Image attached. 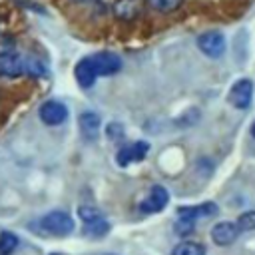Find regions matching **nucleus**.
Listing matches in <instances>:
<instances>
[{"instance_id":"4468645a","label":"nucleus","mask_w":255,"mask_h":255,"mask_svg":"<svg viewBox=\"0 0 255 255\" xmlns=\"http://www.w3.org/2000/svg\"><path fill=\"white\" fill-rule=\"evenodd\" d=\"M84 231L92 237H102L110 231V223L104 219V215H98V217H92V219L84 221Z\"/></svg>"},{"instance_id":"ddd939ff","label":"nucleus","mask_w":255,"mask_h":255,"mask_svg":"<svg viewBox=\"0 0 255 255\" xmlns=\"http://www.w3.org/2000/svg\"><path fill=\"white\" fill-rule=\"evenodd\" d=\"M217 213V205L215 203H201V205H195V207H181L179 209V215L181 217H189V219H197V217H209V215H215Z\"/></svg>"},{"instance_id":"6e6552de","label":"nucleus","mask_w":255,"mask_h":255,"mask_svg":"<svg viewBox=\"0 0 255 255\" xmlns=\"http://www.w3.org/2000/svg\"><path fill=\"white\" fill-rule=\"evenodd\" d=\"M167 201H169L167 189L161 187V185H153L149 195H147V199H143L139 203V211L141 213H159L167 205Z\"/></svg>"},{"instance_id":"f03ea898","label":"nucleus","mask_w":255,"mask_h":255,"mask_svg":"<svg viewBox=\"0 0 255 255\" xmlns=\"http://www.w3.org/2000/svg\"><path fill=\"white\" fill-rule=\"evenodd\" d=\"M143 8H145L143 0H114L112 14L120 22H133L135 18L141 16Z\"/></svg>"},{"instance_id":"a878e982","label":"nucleus","mask_w":255,"mask_h":255,"mask_svg":"<svg viewBox=\"0 0 255 255\" xmlns=\"http://www.w3.org/2000/svg\"><path fill=\"white\" fill-rule=\"evenodd\" d=\"M52 255H58V253H52Z\"/></svg>"},{"instance_id":"f3484780","label":"nucleus","mask_w":255,"mask_h":255,"mask_svg":"<svg viewBox=\"0 0 255 255\" xmlns=\"http://www.w3.org/2000/svg\"><path fill=\"white\" fill-rule=\"evenodd\" d=\"M18 247V237L10 231L0 233V255H10Z\"/></svg>"},{"instance_id":"412c9836","label":"nucleus","mask_w":255,"mask_h":255,"mask_svg":"<svg viewBox=\"0 0 255 255\" xmlns=\"http://www.w3.org/2000/svg\"><path fill=\"white\" fill-rule=\"evenodd\" d=\"M16 50V40L8 34H0V56L12 54Z\"/></svg>"},{"instance_id":"39448f33","label":"nucleus","mask_w":255,"mask_h":255,"mask_svg":"<svg viewBox=\"0 0 255 255\" xmlns=\"http://www.w3.org/2000/svg\"><path fill=\"white\" fill-rule=\"evenodd\" d=\"M40 120L46 126H60L68 120V108L56 100H48L40 106Z\"/></svg>"},{"instance_id":"aec40b11","label":"nucleus","mask_w":255,"mask_h":255,"mask_svg":"<svg viewBox=\"0 0 255 255\" xmlns=\"http://www.w3.org/2000/svg\"><path fill=\"white\" fill-rule=\"evenodd\" d=\"M193 229H195V219H189V217H181V215H179V221L175 223V231L185 237V235H189Z\"/></svg>"},{"instance_id":"2eb2a0df","label":"nucleus","mask_w":255,"mask_h":255,"mask_svg":"<svg viewBox=\"0 0 255 255\" xmlns=\"http://www.w3.org/2000/svg\"><path fill=\"white\" fill-rule=\"evenodd\" d=\"M171 255H205V247L195 241H183L173 247Z\"/></svg>"},{"instance_id":"b1692460","label":"nucleus","mask_w":255,"mask_h":255,"mask_svg":"<svg viewBox=\"0 0 255 255\" xmlns=\"http://www.w3.org/2000/svg\"><path fill=\"white\" fill-rule=\"evenodd\" d=\"M70 2H74V4H88V2H94V0H70Z\"/></svg>"},{"instance_id":"a211bd4d","label":"nucleus","mask_w":255,"mask_h":255,"mask_svg":"<svg viewBox=\"0 0 255 255\" xmlns=\"http://www.w3.org/2000/svg\"><path fill=\"white\" fill-rule=\"evenodd\" d=\"M237 227L239 231H255V211L241 213L237 219Z\"/></svg>"},{"instance_id":"1a4fd4ad","label":"nucleus","mask_w":255,"mask_h":255,"mask_svg":"<svg viewBox=\"0 0 255 255\" xmlns=\"http://www.w3.org/2000/svg\"><path fill=\"white\" fill-rule=\"evenodd\" d=\"M251 98H253V82L251 80H239L237 84H233V88L229 92V102L235 108H239V110L249 108Z\"/></svg>"},{"instance_id":"20e7f679","label":"nucleus","mask_w":255,"mask_h":255,"mask_svg":"<svg viewBox=\"0 0 255 255\" xmlns=\"http://www.w3.org/2000/svg\"><path fill=\"white\" fill-rule=\"evenodd\" d=\"M90 60H92L98 76H114L122 70V60L114 52H98V54L90 56Z\"/></svg>"},{"instance_id":"dca6fc26","label":"nucleus","mask_w":255,"mask_h":255,"mask_svg":"<svg viewBox=\"0 0 255 255\" xmlns=\"http://www.w3.org/2000/svg\"><path fill=\"white\" fill-rule=\"evenodd\" d=\"M145 4L155 10V12H161V14H169V12H175L183 0H145Z\"/></svg>"},{"instance_id":"f8f14e48","label":"nucleus","mask_w":255,"mask_h":255,"mask_svg":"<svg viewBox=\"0 0 255 255\" xmlns=\"http://www.w3.org/2000/svg\"><path fill=\"white\" fill-rule=\"evenodd\" d=\"M80 131H82V135L88 139V141H94L96 137H98V133H100V126H102V122H100V116L98 114H94V112H84V114H80Z\"/></svg>"},{"instance_id":"5701e85b","label":"nucleus","mask_w":255,"mask_h":255,"mask_svg":"<svg viewBox=\"0 0 255 255\" xmlns=\"http://www.w3.org/2000/svg\"><path fill=\"white\" fill-rule=\"evenodd\" d=\"M122 133H124V129H122L120 124H110V126H108V137H110V139H120Z\"/></svg>"},{"instance_id":"f257e3e1","label":"nucleus","mask_w":255,"mask_h":255,"mask_svg":"<svg viewBox=\"0 0 255 255\" xmlns=\"http://www.w3.org/2000/svg\"><path fill=\"white\" fill-rule=\"evenodd\" d=\"M40 229L44 233L64 237V235H70L74 231V219L66 211H52L40 219Z\"/></svg>"},{"instance_id":"0eeeda50","label":"nucleus","mask_w":255,"mask_h":255,"mask_svg":"<svg viewBox=\"0 0 255 255\" xmlns=\"http://www.w3.org/2000/svg\"><path fill=\"white\" fill-rule=\"evenodd\" d=\"M26 74V60L18 54H6L0 56V76L8 80H16Z\"/></svg>"},{"instance_id":"393cba45","label":"nucleus","mask_w":255,"mask_h":255,"mask_svg":"<svg viewBox=\"0 0 255 255\" xmlns=\"http://www.w3.org/2000/svg\"><path fill=\"white\" fill-rule=\"evenodd\" d=\"M251 133H253V135H255V124H253V126H251Z\"/></svg>"},{"instance_id":"7ed1b4c3","label":"nucleus","mask_w":255,"mask_h":255,"mask_svg":"<svg viewBox=\"0 0 255 255\" xmlns=\"http://www.w3.org/2000/svg\"><path fill=\"white\" fill-rule=\"evenodd\" d=\"M197 48L209 56V58H219L223 56L225 52V38L221 32H203L199 38H197Z\"/></svg>"},{"instance_id":"9d476101","label":"nucleus","mask_w":255,"mask_h":255,"mask_svg":"<svg viewBox=\"0 0 255 255\" xmlns=\"http://www.w3.org/2000/svg\"><path fill=\"white\" fill-rule=\"evenodd\" d=\"M74 74H76V82H78V84H80V88H84V90L92 88V86H94V82H96V78H98V74H96L94 64H92V60H90V58H82V60L76 64Z\"/></svg>"},{"instance_id":"4be33fe9","label":"nucleus","mask_w":255,"mask_h":255,"mask_svg":"<svg viewBox=\"0 0 255 255\" xmlns=\"http://www.w3.org/2000/svg\"><path fill=\"white\" fill-rule=\"evenodd\" d=\"M78 213H80V217L86 221V219H92V217H98V215H102L96 207H92V205H82L80 209H78Z\"/></svg>"},{"instance_id":"9b49d317","label":"nucleus","mask_w":255,"mask_h":255,"mask_svg":"<svg viewBox=\"0 0 255 255\" xmlns=\"http://www.w3.org/2000/svg\"><path fill=\"white\" fill-rule=\"evenodd\" d=\"M237 233H239V227L237 223H231V221H221L217 223L213 229H211V239L217 243V245H229L237 239Z\"/></svg>"},{"instance_id":"423d86ee","label":"nucleus","mask_w":255,"mask_h":255,"mask_svg":"<svg viewBox=\"0 0 255 255\" xmlns=\"http://www.w3.org/2000/svg\"><path fill=\"white\" fill-rule=\"evenodd\" d=\"M147 149H149V143H147V141H133V143H129V145L120 147V151L116 153L118 165L126 167V165H129V163H133V161H141V159L145 157Z\"/></svg>"},{"instance_id":"6ab92c4d","label":"nucleus","mask_w":255,"mask_h":255,"mask_svg":"<svg viewBox=\"0 0 255 255\" xmlns=\"http://www.w3.org/2000/svg\"><path fill=\"white\" fill-rule=\"evenodd\" d=\"M26 74L32 78H42L46 76V68L40 60H26Z\"/></svg>"}]
</instances>
